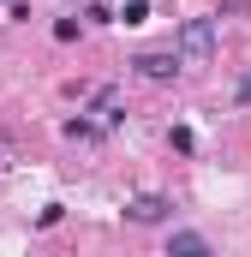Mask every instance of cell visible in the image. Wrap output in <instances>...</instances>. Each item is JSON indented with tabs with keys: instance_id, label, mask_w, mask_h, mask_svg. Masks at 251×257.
<instances>
[{
	"instance_id": "5",
	"label": "cell",
	"mask_w": 251,
	"mask_h": 257,
	"mask_svg": "<svg viewBox=\"0 0 251 257\" xmlns=\"http://www.w3.org/2000/svg\"><path fill=\"white\" fill-rule=\"evenodd\" d=\"M174 251H209V239L203 233H174Z\"/></svg>"
},
{
	"instance_id": "4",
	"label": "cell",
	"mask_w": 251,
	"mask_h": 257,
	"mask_svg": "<svg viewBox=\"0 0 251 257\" xmlns=\"http://www.w3.org/2000/svg\"><path fill=\"white\" fill-rule=\"evenodd\" d=\"M120 18H126V24H144V18H150V0H126Z\"/></svg>"
},
{
	"instance_id": "2",
	"label": "cell",
	"mask_w": 251,
	"mask_h": 257,
	"mask_svg": "<svg viewBox=\"0 0 251 257\" xmlns=\"http://www.w3.org/2000/svg\"><path fill=\"white\" fill-rule=\"evenodd\" d=\"M168 215H174V203H168L162 192H144V197H132V203H126V221H138V227H150V221H168Z\"/></svg>"
},
{
	"instance_id": "3",
	"label": "cell",
	"mask_w": 251,
	"mask_h": 257,
	"mask_svg": "<svg viewBox=\"0 0 251 257\" xmlns=\"http://www.w3.org/2000/svg\"><path fill=\"white\" fill-rule=\"evenodd\" d=\"M138 72L156 78V84H168V78L180 72V54H138Z\"/></svg>"
},
{
	"instance_id": "8",
	"label": "cell",
	"mask_w": 251,
	"mask_h": 257,
	"mask_svg": "<svg viewBox=\"0 0 251 257\" xmlns=\"http://www.w3.org/2000/svg\"><path fill=\"white\" fill-rule=\"evenodd\" d=\"M239 102H251V78H245V84H239Z\"/></svg>"
},
{
	"instance_id": "1",
	"label": "cell",
	"mask_w": 251,
	"mask_h": 257,
	"mask_svg": "<svg viewBox=\"0 0 251 257\" xmlns=\"http://www.w3.org/2000/svg\"><path fill=\"white\" fill-rule=\"evenodd\" d=\"M174 54H180V66H203L209 54H215V18H191V24H180Z\"/></svg>"
},
{
	"instance_id": "6",
	"label": "cell",
	"mask_w": 251,
	"mask_h": 257,
	"mask_svg": "<svg viewBox=\"0 0 251 257\" xmlns=\"http://www.w3.org/2000/svg\"><path fill=\"white\" fill-rule=\"evenodd\" d=\"M66 138H84V144H90V138H102V126H90V120H66Z\"/></svg>"
},
{
	"instance_id": "7",
	"label": "cell",
	"mask_w": 251,
	"mask_h": 257,
	"mask_svg": "<svg viewBox=\"0 0 251 257\" xmlns=\"http://www.w3.org/2000/svg\"><path fill=\"white\" fill-rule=\"evenodd\" d=\"M191 144H197V138H191V126H174V150H180V156H191Z\"/></svg>"
}]
</instances>
